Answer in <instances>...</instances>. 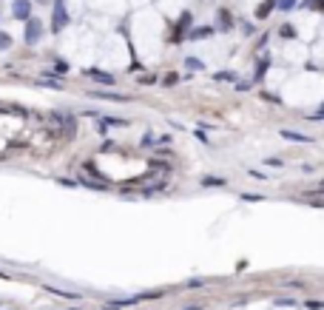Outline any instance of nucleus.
<instances>
[{
  "label": "nucleus",
  "instance_id": "9b49d317",
  "mask_svg": "<svg viewBox=\"0 0 324 310\" xmlns=\"http://www.w3.org/2000/svg\"><path fill=\"white\" fill-rule=\"evenodd\" d=\"M293 3H296V0H279V6H282V9H293Z\"/></svg>",
  "mask_w": 324,
  "mask_h": 310
},
{
  "label": "nucleus",
  "instance_id": "f03ea898",
  "mask_svg": "<svg viewBox=\"0 0 324 310\" xmlns=\"http://www.w3.org/2000/svg\"><path fill=\"white\" fill-rule=\"evenodd\" d=\"M40 35H43V23L40 20H35V17H29L26 20V43H37L40 40Z\"/></svg>",
  "mask_w": 324,
  "mask_h": 310
},
{
  "label": "nucleus",
  "instance_id": "6e6552de",
  "mask_svg": "<svg viewBox=\"0 0 324 310\" xmlns=\"http://www.w3.org/2000/svg\"><path fill=\"white\" fill-rule=\"evenodd\" d=\"M185 66H188L191 71H199V69H205V66H202V60H197V57H188V60H185Z\"/></svg>",
  "mask_w": 324,
  "mask_h": 310
},
{
  "label": "nucleus",
  "instance_id": "f257e3e1",
  "mask_svg": "<svg viewBox=\"0 0 324 310\" xmlns=\"http://www.w3.org/2000/svg\"><path fill=\"white\" fill-rule=\"evenodd\" d=\"M66 23H69V12H66V3L63 0H54V32H63L66 29Z\"/></svg>",
  "mask_w": 324,
  "mask_h": 310
},
{
  "label": "nucleus",
  "instance_id": "39448f33",
  "mask_svg": "<svg viewBox=\"0 0 324 310\" xmlns=\"http://www.w3.org/2000/svg\"><path fill=\"white\" fill-rule=\"evenodd\" d=\"M85 77L100 80V83H105V86H114V74H105V71H97V69H85Z\"/></svg>",
  "mask_w": 324,
  "mask_h": 310
},
{
  "label": "nucleus",
  "instance_id": "f8f14e48",
  "mask_svg": "<svg viewBox=\"0 0 324 310\" xmlns=\"http://www.w3.org/2000/svg\"><path fill=\"white\" fill-rule=\"evenodd\" d=\"M267 165H273V168H282V160H273V157H267Z\"/></svg>",
  "mask_w": 324,
  "mask_h": 310
},
{
  "label": "nucleus",
  "instance_id": "20e7f679",
  "mask_svg": "<svg viewBox=\"0 0 324 310\" xmlns=\"http://www.w3.org/2000/svg\"><path fill=\"white\" fill-rule=\"evenodd\" d=\"M88 97H97V100H111V103H125V100H128L125 94H117V91H88Z\"/></svg>",
  "mask_w": 324,
  "mask_h": 310
},
{
  "label": "nucleus",
  "instance_id": "1a4fd4ad",
  "mask_svg": "<svg viewBox=\"0 0 324 310\" xmlns=\"http://www.w3.org/2000/svg\"><path fill=\"white\" fill-rule=\"evenodd\" d=\"M270 9H273V0H267V3H262V6H259V17H267V14H270Z\"/></svg>",
  "mask_w": 324,
  "mask_h": 310
},
{
  "label": "nucleus",
  "instance_id": "0eeeda50",
  "mask_svg": "<svg viewBox=\"0 0 324 310\" xmlns=\"http://www.w3.org/2000/svg\"><path fill=\"white\" fill-rule=\"evenodd\" d=\"M202 185H205V188H222L225 179H222V177H208V179H202Z\"/></svg>",
  "mask_w": 324,
  "mask_h": 310
},
{
  "label": "nucleus",
  "instance_id": "9d476101",
  "mask_svg": "<svg viewBox=\"0 0 324 310\" xmlns=\"http://www.w3.org/2000/svg\"><path fill=\"white\" fill-rule=\"evenodd\" d=\"M9 46H12V37L6 35V32H0V51H6Z\"/></svg>",
  "mask_w": 324,
  "mask_h": 310
},
{
  "label": "nucleus",
  "instance_id": "7ed1b4c3",
  "mask_svg": "<svg viewBox=\"0 0 324 310\" xmlns=\"http://www.w3.org/2000/svg\"><path fill=\"white\" fill-rule=\"evenodd\" d=\"M12 14L14 17H17V20H29V17H32V3H29V0H14L12 3Z\"/></svg>",
  "mask_w": 324,
  "mask_h": 310
},
{
  "label": "nucleus",
  "instance_id": "423d86ee",
  "mask_svg": "<svg viewBox=\"0 0 324 310\" xmlns=\"http://www.w3.org/2000/svg\"><path fill=\"white\" fill-rule=\"evenodd\" d=\"M282 137L290 139V142H313V137H307V134H299V131H282Z\"/></svg>",
  "mask_w": 324,
  "mask_h": 310
},
{
  "label": "nucleus",
  "instance_id": "ddd939ff",
  "mask_svg": "<svg viewBox=\"0 0 324 310\" xmlns=\"http://www.w3.org/2000/svg\"><path fill=\"white\" fill-rule=\"evenodd\" d=\"M37 3H46V0H37Z\"/></svg>",
  "mask_w": 324,
  "mask_h": 310
}]
</instances>
